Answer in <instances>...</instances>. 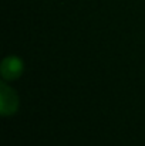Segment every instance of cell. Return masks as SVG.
I'll use <instances>...</instances> for the list:
<instances>
[{"mask_svg": "<svg viewBox=\"0 0 145 146\" xmlns=\"http://www.w3.org/2000/svg\"><path fill=\"white\" fill-rule=\"evenodd\" d=\"M21 68H23V65H21L20 60H17L14 57H9L1 64V74L4 78L13 80V78H17L20 75Z\"/></svg>", "mask_w": 145, "mask_h": 146, "instance_id": "cell-2", "label": "cell"}, {"mask_svg": "<svg viewBox=\"0 0 145 146\" xmlns=\"http://www.w3.org/2000/svg\"><path fill=\"white\" fill-rule=\"evenodd\" d=\"M0 105H1V113L3 115L13 113L16 111V108H17V97L7 85H1V90H0Z\"/></svg>", "mask_w": 145, "mask_h": 146, "instance_id": "cell-1", "label": "cell"}]
</instances>
